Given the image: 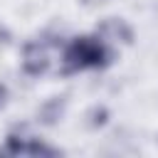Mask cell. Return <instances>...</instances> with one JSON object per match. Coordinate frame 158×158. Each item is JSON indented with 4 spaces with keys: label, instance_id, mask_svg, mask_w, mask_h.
Returning <instances> with one entry per match:
<instances>
[{
    "label": "cell",
    "instance_id": "6da1fadb",
    "mask_svg": "<svg viewBox=\"0 0 158 158\" xmlns=\"http://www.w3.org/2000/svg\"><path fill=\"white\" fill-rule=\"evenodd\" d=\"M111 62V47L101 37H77L62 49V72L79 74L86 69H101Z\"/></svg>",
    "mask_w": 158,
    "mask_h": 158
},
{
    "label": "cell",
    "instance_id": "7a4b0ae2",
    "mask_svg": "<svg viewBox=\"0 0 158 158\" xmlns=\"http://www.w3.org/2000/svg\"><path fill=\"white\" fill-rule=\"evenodd\" d=\"M49 67V49L44 42H30L22 52V69L27 74H42Z\"/></svg>",
    "mask_w": 158,
    "mask_h": 158
},
{
    "label": "cell",
    "instance_id": "3957f363",
    "mask_svg": "<svg viewBox=\"0 0 158 158\" xmlns=\"http://www.w3.org/2000/svg\"><path fill=\"white\" fill-rule=\"evenodd\" d=\"M5 99H7V91H5V86H0V106L5 104Z\"/></svg>",
    "mask_w": 158,
    "mask_h": 158
}]
</instances>
